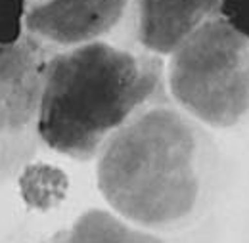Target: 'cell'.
<instances>
[{
  "label": "cell",
  "instance_id": "obj_1",
  "mask_svg": "<svg viewBox=\"0 0 249 243\" xmlns=\"http://www.w3.org/2000/svg\"><path fill=\"white\" fill-rule=\"evenodd\" d=\"M220 153L205 126L173 100L123 126L96 159V184L123 220L148 232H178L213 205Z\"/></svg>",
  "mask_w": 249,
  "mask_h": 243
},
{
  "label": "cell",
  "instance_id": "obj_2",
  "mask_svg": "<svg viewBox=\"0 0 249 243\" xmlns=\"http://www.w3.org/2000/svg\"><path fill=\"white\" fill-rule=\"evenodd\" d=\"M165 65L159 56L109 42L56 52L40 96V142L75 161L98 159L134 117L171 100Z\"/></svg>",
  "mask_w": 249,
  "mask_h": 243
},
{
  "label": "cell",
  "instance_id": "obj_3",
  "mask_svg": "<svg viewBox=\"0 0 249 243\" xmlns=\"http://www.w3.org/2000/svg\"><path fill=\"white\" fill-rule=\"evenodd\" d=\"M177 107L209 128L249 124V36L224 17L205 23L165 65Z\"/></svg>",
  "mask_w": 249,
  "mask_h": 243
},
{
  "label": "cell",
  "instance_id": "obj_4",
  "mask_svg": "<svg viewBox=\"0 0 249 243\" xmlns=\"http://www.w3.org/2000/svg\"><path fill=\"white\" fill-rule=\"evenodd\" d=\"M56 52L27 33L16 44L0 46V184L36 155L42 85Z\"/></svg>",
  "mask_w": 249,
  "mask_h": 243
},
{
  "label": "cell",
  "instance_id": "obj_5",
  "mask_svg": "<svg viewBox=\"0 0 249 243\" xmlns=\"http://www.w3.org/2000/svg\"><path fill=\"white\" fill-rule=\"evenodd\" d=\"M25 33L62 52L109 42L140 50L136 42V0H40L27 6Z\"/></svg>",
  "mask_w": 249,
  "mask_h": 243
},
{
  "label": "cell",
  "instance_id": "obj_6",
  "mask_svg": "<svg viewBox=\"0 0 249 243\" xmlns=\"http://www.w3.org/2000/svg\"><path fill=\"white\" fill-rule=\"evenodd\" d=\"M222 17V0H136L138 48L171 58L205 23Z\"/></svg>",
  "mask_w": 249,
  "mask_h": 243
},
{
  "label": "cell",
  "instance_id": "obj_7",
  "mask_svg": "<svg viewBox=\"0 0 249 243\" xmlns=\"http://www.w3.org/2000/svg\"><path fill=\"white\" fill-rule=\"evenodd\" d=\"M42 243H165L154 232L142 230L106 209H89L71 226Z\"/></svg>",
  "mask_w": 249,
  "mask_h": 243
},
{
  "label": "cell",
  "instance_id": "obj_8",
  "mask_svg": "<svg viewBox=\"0 0 249 243\" xmlns=\"http://www.w3.org/2000/svg\"><path fill=\"white\" fill-rule=\"evenodd\" d=\"M25 0H0V46L16 44L25 35Z\"/></svg>",
  "mask_w": 249,
  "mask_h": 243
},
{
  "label": "cell",
  "instance_id": "obj_9",
  "mask_svg": "<svg viewBox=\"0 0 249 243\" xmlns=\"http://www.w3.org/2000/svg\"><path fill=\"white\" fill-rule=\"evenodd\" d=\"M222 17L249 36V0H222Z\"/></svg>",
  "mask_w": 249,
  "mask_h": 243
},
{
  "label": "cell",
  "instance_id": "obj_10",
  "mask_svg": "<svg viewBox=\"0 0 249 243\" xmlns=\"http://www.w3.org/2000/svg\"><path fill=\"white\" fill-rule=\"evenodd\" d=\"M25 2H27V6H29V4H35V2H40V0H25Z\"/></svg>",
  "mask_w": 249,
  "mask_h": 243
}]
</instances>
